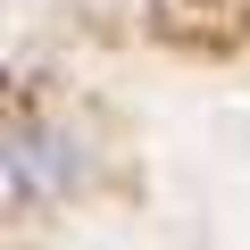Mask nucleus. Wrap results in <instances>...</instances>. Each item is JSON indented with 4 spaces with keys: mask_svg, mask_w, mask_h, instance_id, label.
Here are the masks:
<instances>
[{
    "mask_svg": "<svg viewBox=\"0 0 250 250\" xmlns=\"http://www.w3.org/2000/svg\"><path fill=\"white\" fill-rule=\"evenodd\" d=\"M83 175H92V150H83L75 125H50V117H17V125H9V192H17L25 208L67 200Z\"/></svg>",
    "mask_w": 250,
    "mask_h": 250,
    "instance_id": "f257e3e1",
    "label": "nucleus"
}]
</instances>
